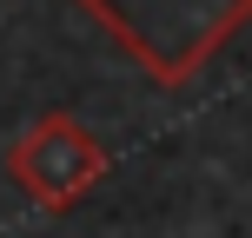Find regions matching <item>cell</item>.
<instances>
[{
  "label": "cell",
  "mask_w": 252,
  "mask_h": 238,
  "mask_svg": "<svg viewBox=\"0 0 252 238\" xmlns=\"http://www.w3.org/2000/svg\"><path fill=\"white\" fill-rule=\"evenodd\" d=\"M73 7L166 93L192 86L252 26V0H73Z\"/></svg>",
  "instance_id": "1"
},
{
  "label": "cell",
  "mask_w": 252,
  "mask_h": 238,
  "mask_svg": "<svg viewBox=\"0 0 252 238\" xmlns=\"http://www.w3.org/2000/svg\"><path fill=\"white\" fill-rule=\"evenodd\" d=\"M113 172V159H106V146L87 132L73 113H47L33 119L20 139L7 146V179L20 185L27 205H40V212H73L80 199H87L100 179Z\"/></svg>",
  "instance_id": "2"
}]
</instances>
